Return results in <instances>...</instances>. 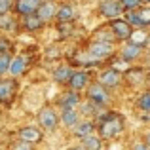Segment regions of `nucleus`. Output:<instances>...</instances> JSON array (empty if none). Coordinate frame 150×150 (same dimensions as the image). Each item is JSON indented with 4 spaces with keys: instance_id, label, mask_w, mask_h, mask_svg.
Instances as JSON below:
<instances>
[{
    "instance_id": "1",
    "label": "nucleus",
    "mask_w": 150,
    "mask_h": 150,
    "mask_svg": "<svg viewBox=\"0 0 150 150\" xmlns=\"http://www.w3.org/2000/svg\"><path fill=\"white\" fill-rule=\"evenodd\" d=\"M124 127H125L124 116L116 112H108L106 116H103L99 124V135L103 139H116L118 135H122Z\"/></svg>"
},
{
    "instance_id": "2",
    "label": "nucleus",
    "mask_w": 150,
    "mask_h": 150,
    "mask_svg": "<svg viewBox=\"0 0 150 150\" xmlns=\"http://www.w3.org/2000/svg\"><path fill=\"white\" fill-rule=\"evenodd\" d=\"M36 120H38V124H40V127L46 129V131L55 129V127H57V124H59V116L55 114V110L51 108V106H44V108H40Z\"/></svg>"
},
{
    "instance_id": "3",
    "label": "nucleus",
    "mask_w": 150,
    "mask_h": 150,
    "mask_svg": "<svg viewBox=\"0 0 150 150\" xmlns=\"http://www.w3.org/2000/svg\"><path fill=\"white\" fill-rule=\"evenodd\" d=\"M88 99L93 101L99 106H105L106 103L110 101V95H108V91H106V88L103 84H91L89 89H88Z\"/></svg>"
},
{
    "instance_id": "4",
    "label": "nucleus",
    "mask_w": 150,
    "mask_h": 150,
    "mask_svg": "<svg viewBox=\"0 0 150 150\" xmlns=\"http://www.w3.org/2000/svg\"><path fill=\"white\" fill-rule=\"evenodd\" d=\"M15 93H17V82L13 78H4L0 82V101L4 105H10L11 99L15 97Z\"/></svg>"
},
{
    "instance_id": "5",
    "label": "nucleus",
    "mask_w": 150,
    "mask_h": 150,
    "mask_svg": "<svg viewBox=\"0 0 150 150\" xmlns=\"http://www.w3.org/2000/svg\"><path fill=\"white\" fill-rule=\"evenodd\" d=\"M110 30L114 33V36L118 40H129L133 36V29L127 21H122V19H114L110 23Z\"/></svg>"
},
{
    "instance_id": "6",
    "label": "nucleus",
    "mask_w": 150,
    "mask_h": 150,
    "mask_svg": "<svg viewBox=\"0 0 150 150\" xmlns=\"http://www.w3.org/2000/svg\"><path fill=\"white\" fill-rule=\"evenodd\" d=\"M99 11H101V15H105V17L114 19V17H118V15L122 13V4H120V0H101Z\"/></svg>"
},
{
    "instance_id": "7",
    "label": "nucleus",
    "mask_w": 150,
    "mask_h": 150,
    "mask_svg": "<svg viewBox=\"0 0 150 150\" xmlns=\"http://www.w3.org/2000/svg\"><path fill=\"white\" fill-rule=\"evenodd\" d=\"M42 0H17L15 2V10H17V13L21 15H34L38 11V8L42 6Z\"/></svg>"
},
{
    "instance_id": "8",
    "label": "nucleus",
    "mask_w": 150,
    "mask_h": 150,
    "mask_svg": "<svg viewBox=\"0 0 150 150\" xmlns=\"http://www.w3.org/2000/svg\"><path fill=\"white\" fill-rule=\"evenodd\" d=\"M112 44H108L106 40H101V42H91L89 44V53L97 59H103V57H108L112 55Z\"/></svg>"
},
{
    "instance_id": "9",
    "label": "nucleus",
    "mask_w": 150,
    "mask_h": 150,
    "mask_svg": "<svg viewBox=\"0 0 150 150\" xmlns=\"http://www.w3.org/2000/svg\"><path fill=\"white\" fill-rule=\"evenodd\" d=\"M17 137H19V141H25V143L36 144V143H40V141H42V131L29 125V127H21V129H19V131H17Z\"/></svg>"
},
{
    "instance_id": "10",
    "label": "nucleus",
    "mask_w": 150,
    "mask_h": 150,
    "mask_svg": "<svg viewBox=\"0 0 150 150\" xmlns=\"http://www.w3.org/2000/svg\"><path fill=\"white\" fill-rule=\"evenodd\" d=\"M120 72L114 69H108V70H103L99 74V84H103L106 89L108 88H116V86H120Z\"/></svg>"
},
{
    "instance_id": "11",
    "label": "nucleus",
    "mask_w": 150,
    "mask_h": 150,
    "mask_svg": "<svg viewBox=\"0 0 150 150\" xmlns=\"http://www.w3.org/2000/svg\"><path fill=\"white\" fill-rule=\"evenodd\" d=\"M57 10H59V8H55V4L48 0V2H44L40 8H38L36 15L42 19V21H50L51 17H57Z\"/></svg>"
},
{
    "instance_id": "12",
    "label": "nucleus",
    "mask_w": 150,
    "mask_h": 150,
    "mask_svg": "<svg viewBox=\"0 0 150 150\" xmlns=\"http://www.w3.org/2000/svg\"><path fill=\"white\" fill-rule=\"evenodd\" d=\"M86 84H88V72H84V70H74L69 88L72 89V91H78V89H84Z\"/></svg>"
},
{
    "instance_id": "13",
    "label": "nucleus",
    "mask_w": 150,
    "mask_h": 150,
    "mask_svg": "<svg viewBox=\"0 0 150 150\" xmlns=\"http://www.w3.org/2000/svg\"><path fill=\"white\" fill-rule=\"evenodd\" d=\"M74 17H76V11H74V8L70 6V4H63V6H59V10H57L59 23H70Z\"/></svg>"
},
{
    "instance_id": "14",
    "label": "nucleus",
    "mask_w": 150,
    "mask_h": 150,
    "mask_svg": "<svg viewBox=\"0 0 150 150\" xmlns=\"http://www.w3.org/2000/svg\"><path fill=\"white\" fill-rule=\"evenodd\" d=\"M72 74H74V70H70L69 67H59V69L55 70V74H53V80L57 82V84H61V86H65V84L69 86Z\"/></svg>"
},
{
    "instance_id": "15",
    "label": "nucleus",
    "mask_w": 150,
    "mask_h": 150,
    "mask_svg": "<svg viewBox=\"0 0 150 150\" xmlns=\"http://www.w3.org/2000/svg\"><path fill=\"white\" fill-rule=\"evenodd\" d=\"M78 105H80V95H78V91H70L61 99V108L63 110H74Z\"/></svg>"
},
{
    "instance_id": "16",
    "label": "nucleus",
    "mask_w": 150,
    "mask_h": 150,
    "mask_svg": "<svg viewBox=\"0 0 150 150\" xmlns=\"http://www.w3.org/2000/svg\"><path fill=\"white\" fill-rule=\"evenodd\" d=\"M141 51H143V44H127L122 50V57H124V61H133L139 57Z\"/></svg>"
},
{
    "instance_id": "17",
    "label": "nucleus",
    "mask_w": 150,
    "mask_h": 150,
    "mask_svg": "<svg viewBox=\"0 0 150 150\" xmlns=\"http://www.w3.org/2000/svg\"><path fill=\"white\" fill-rule=\"evenodd\" d=\"M61 120L67 127H78L80 125V120H78V112L74 110H63L61 112Z\"/></svg>"
},
{
    "instance_id": "18",
    "label": "nucleus",
    "mask_w": 150,
    "mask_h": 150,
    "mask_svg": "<svg viewBox=\"0 0 150 150\" xmlns=\"http://www.w3.org/2000/svg\"><path fill=\"white\" fill-rule=\"evenodd\" d=\"M0 29H4L6 33H15L17 30V21L11 13L0 15Z\"/></svg>"
},
{
    "instance_id": "19",
    "label": "nucleus",
    "mask_w": 150,
    "mask_h": 150,
    "mask_svg": "<svg viewBox=\"0 0 150 150\" xmlns=\"http://www.w3.org/2000/svg\"><path fill=\"white\" fill-rule=\"evenodd\" d=\"M93 129H95L93 122H80V125L74 129V135L80 137V139H86V137L93 135Z\"/></svg>"
},
{
    "instance_id": "20",
    "label": "nucleus",
    "mask_w": 150,
    "mask_h": 150,
    "mask_svg": "<svg viewBox=\"0 0 150 150\" xmlns=\"http://www.w3.org/2000/svg\"><path fill=\"white\" fill-rule=\"evenodd\" d=\"M27 69V61L23 57H13V61H11V67H10V74H13V76H19V74H23Z\"/></svg>"
},
{
    "instance_id": "21",
    "label": "nucleus",
    "mask_w": 150,
    "mask_h": 150,
    "mask_svg": "<svg viewBox=\"0 0 150 150\" xmlns=\"http://www.w3.org/2000/svg\"><path fill=\"white\" fill-rule=\"evenodd\" d=\"M42 23H44V21H42L36 13H34V15H27V17H25V29L34 33V30H38L42 27Z\"/></svg>"
},
{
    "instance_id": "22",
    "label": "nucleus",
    "mask_w": 150,
    "mask_h": 150,
    "mask_svg": "<svg viewBox=\"0 0 150 150\" xmlns=\"http://www.w3.org/2000/svg\"><path fill=\"white\" fill-rule=\"evenodd\" d=\"M82 144L88 150H101V146H103L101 139L95 137V135H89V137H86V139H82Z\"/></svg>"
},
{
    "instance_id": "23",
    "label": "nucleus",
    "mask_w": 150,
    "mask_h": 150,
    "mask_svg": "<svg viewBox=\"0 0 150 150\" xmlns=\"http://www.w3.org/2000/svg\"><path fill=\"white\" fill-rule=\"evenodd\" d=\"M11 61H13V59L10 57V53H8V51H0V72H2V74L10 72Z\"/></svg>"
},
{
    "instance_id": "24",
    "label": "nucleus",
    "mask_w": 150,
    "mask_h": 150,
    "mask_svg": "<svg viewBox=\"0 0 150 150\" xmlns=\"http://www.w3.org/2000/svg\"><path fill=\"white\" fill-rule=\"evenodd\" d=\"M137 106H139L143 112H150V91H146V93H143V95L139 97V101H137Z\"/></svg>"
},
{
    "instance_id": "25",
    "label": "nucleus",
    "mask_w": 150,
    "mask_h": 150,
    "mask_svg": "<svg viewBox=\"0 0 150 150\" xmlns=\"http://www.w3.org/2000/svg\"><path fill=\"white\" fill-rule=\"evenodd\" d=\"M15 6L13 0H0V15H6L10 13V10Z\"/></svg>"
},
{
    "instance_id": "26",
    "label": "nucleus",
    "mask_w": 150,
    "mask_h": 150,
    "mask_svg": "<svg viewBox=\"0 0 150 150\" xmlns=\"http://www.w3.org/2000/svg\"><path fill=\"white\" fill-rule=\"evenodd\" d=\"M141 17V21H143V27H148L150 25V8H143V10L137 11Z\"/></svg>"
},
{
    "instance_id": "27",
    "label": "nucleus",
    "mask_w": 150,
    "mask_h": 150,
    "mask_svg": "<svg viewBox=\"0 0 150 150\" xmlns=\"http://www.w3.org/2000/svg\"><path fill=\"white\" fill-rule=\"evenodd\" d=\"M141 2L143 0H120L122 8H125V10H135V8L141 6Z\"/></svg>"
},
{
    "instance_id": "28",
    "label": "nucleus",
    "mask_w": 150,
    "mask_h": 150,
    "mask_svg": "<svg viewBox=\"0 0 150 150\" xmlns=\"http://www.w3.org/2000/svg\"><path fill=\"white\" fill-rule=\"evenodd\" d=\"M11 150H34V146L30 143H25V141H17L11 144Z\"/></svg>"
},
{
    "instance_id": "29",
    "label": "nucleus",
    "mask_w": 150,
    "mask_h": 150,
    "mask_svg": "<svg viewBox=\"0 0 150 150\" xmlns=\"http://www.w3.org/2000/svg\"><path fill=\"white\" fill-rule=\"evenodd\" d=\"M97 108H99V105H95V103H93V101L86 103V105L82 106V110H84V112L88 114V116H89V114H95V112H97Z\"/></svg>"
},
{
    "instance_id": "30",
    "label": "nucleus",
    "mask_w": 150,
    "mask_h": 150,
    "mask_svg": "<svg viewBox=\"0 0 150 150\" xmlns=\"http://www.w3.org/2000/svg\"><path fill=\"white\" fill-rule=\"evenodd\" d=\"M127 23H129V25H137V27H143V21H141L139 13H127Z\"/></svg>"
},
{
    "instance_id": "31",
    "label": "nucleus",
    "mask_w": 150,
    "mask_h": 150,
    "mask_svg": "<svg viewBox=\"0 0 150 150\" xmlns=\"http://www.w3.org/2000/svg\"><path fill=\"white\" fill-rule=\"evenodd\" d=\"M57 29H59V33H61L63 36H69V34L72 33V30H70L72 27H70L69 23H59V27H57Z\"/></svg>"
},
{
    "instance_id": "32",
    "label": "nucleus",
    "mask_w": 150,
    "mask_h": 150,
    "mask_svg": "<svg viewBox=\"0 0 150 150\" xmlns=\"http://www.w3.org/2000/svg\"><path fill=\"white\" fill-rule=\"evenodd\" d=\"M133 150H150V146L146 143H135L133 144Z\"/></svg>"
},
{
    "instance_id": "33",
    "label": "nucleus",
    "mask_w": 150,
    "mask_h": 150,
    "mask_svg": "<svg viewBox=\"0 0 150 150\" xmlns=\"http://www.w3.org/2000/svg\"><path fill=\"white\" fill-rule=\"evenodd\" d=\"M0 50H2V51H8V40H6V38H2V40H0Z\"/></svg>"
},
{
    "instance_id": "34",
    "label": "nucleus",
    "mask_w": 150,
    "mask_h": 150,
    "mask_svg": "<svg viewBox=\"0 0 150 150\" xmlns=\"http://www.w3.org/2000/svg\"><path fill=\"white\" fill-rule=\"evenodd\" d=\"M69 150H88V148H86L84 144H76V146H70Z\"/></svg>"
},
{
    "instance_id": "35",
    "label": "nucleus",
    "mask_w": 150,
    "mask_h": 150,
    "mask_svg": "<svg viewBox=\"0 0 150 150\" xmlns=\"http://www.w3.org/2000/svg\"><path fill=\"white\" fill-rule=\"evenodd\" d=\"M143 143H146V144H148V146H150V133H148V135H146V137H144V141H143Z\"/></svg>"
},
{
    "instance_id": "36",
    "label": "nucleus",
    "mask_w": 150,
    "mask_h": 150,
    "mask_svg": "<svg viewBox=\"0 0 150 150\" xmlns=\"http://www.w3.org/2000/svg\"><path fill=\"white\" fill-rule=\"evenodd\" d=\"M144 120H146V122H150V112L146 114V116H144Z\"/></svg>"
},
{
    "instance_id": "37",
    "label": "nucleus",
    "mask_w": 150,
    "mask_h": 150,
    "mask_svg": "<svg viewBox=\"0 0 150 150\" xmlns=\"http://www.w3.org/2000/svg\"><path fill=\"white\" fill-rule=\"evenodd\" d=\"M143 2H146V4H150V0H143Z\"/></svg>"
}]
</instances>
